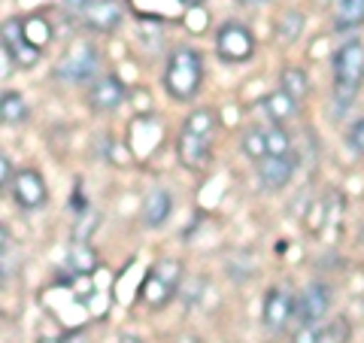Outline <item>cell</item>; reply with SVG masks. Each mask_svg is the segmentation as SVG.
<instances>
[{
	"instance_id": "obj_1",
	"label": "cell",
	"mask_w": 364,
	"mask_h": 343,
	"mask_svg": "<svg viewBox=\"0 0 364 343\" xmlns=\"http://www.w3.org/2000/svg\"><path fill=\"white\" fill-rule=\"evenodd\" d=\"M203 83V61L195 49L179 46L170 52L167 67H164V88L173 100H191L198 95V88Z\"/></svg>"
},
{
	"instance_id": "obj_2",
	"label": "cell",
	"mask_w": 364,
	"mask_h": 343,
	"mask_svg": "<svg viewBox=\"0 0 364 343\" xmlns=\"http://www.w3.org/2000/svg\"><path fill=\"white\" fill-rule=\"evenodd\" d=\"M334 95L340 104H352L364 83V43L349 40L334 52Z\"/></svg>"
},
{
	"instance_id": "obj_3",
	"label": "cell",
	"mask_w": 364,
	"mask_h": 343,
	"mask_svg": "<svg viewBox=\"0 0 364 343\" xmlns=\"http://www.w3.org/2000/svg\"><path fill=\"white\" fill-rule=\"evenodd\" d=\"M215 52H219V58L228 61V64H243L255 55V37L252 31L240 21H225L215 33Z\"/></svg>"
},
{
	"instance_id": "obj_4",
	"label": "cell",
	"mask_w": 364,
	"mask_h": 343,
	"mask_svg": "<svg viewBox=\"0 0 364 343\" xmlns=\"http://www.w3.org/2000/svg\"><path fill=\"white\" fill-rule=\"evenodd\" d=\"M46 198H49V189H46V179L40 176V170L25 167L13 176V201L18 204V207L37 210L46 204Z\"/></svg>"
},
{
	"instance_id": "obj_5",
	"label": "cell",
	"mask_w": 364,
	"mask_h": 343,
	"mask_svg": "<svg viewBox=\"0 0 364 343\" xmlns=\"http://www.w3.org/2000/svg\"><path fill=\"white\" fill-rule=\"evenodd\" d=\"M95 70H97V55H95V49L91 46H73L70 52L61 58V64H58V73L61 79H70V83H82V79H91L95 76Z\"/></svg>"
},
{
	"instance_id": "obj_6",
	"label": "cell",
	"mask_w": 364,
	"mask_h": 343,
	"mask_svg": "<svg viewBox=\"0 0 364 343\" xmlns=\"http://www.w3.org/2000/svg\"><path fill=\"white\" fill-rule=\"evenodd\" d=\"M328 307H331V289L322 283L306 285L301 301H298V319L301 325H318L328 316Z\"/></svg>"
},
{
	"instance_id": "obj_7",
	"label": "cell",
	"mask_w": 364,
	"mask_h": 343,
	"mask_svg": "<svg viewBox=\"0 0 364 343\" xmlns=\"http://www.w3.org/2000/svg\"><path fill=\"white\" fill-rule=\"evenodd\" d=\"M4 49L13 55V61L18 64V67H33L40 61V49H33V46L28 43V37H25V25L21 21H16V19H9L6 25H4Z\"/></svg>"
},
{
	"instance_id": "obj_8",
	"label": "cell",
	"mask_w": 364,
	"mask_h": 343,
	"mask_svg": "<svg viewBox=\"0 0 364 343\" xmlns=\"http://www.w3.org/2000/svg\"><path fill=\"white\" fill-rule=\"evenodd\" d=\"M124 6L122 0H88V6L82 9V19L91 31H116L122 25Z\"/></svg>"
},
{
	"instance_id": "obj_9",
	"label": "cell",
	"mask_w": 364,
	"mask_h": 343,
	"mask_svg": "<svg viewBox=\"0 0 364 343\" xmlns=\"http://www.w3.org/2000/svg\"><path fill=\"white\" fill-rule=\"evenodd\" d=\"M122 100H124V85H122V79L112 73L95 79V85L88 88V107L97 112H112Z\"/></svg>"
},
{
	"instance_id": "obj_10",
	"label": "cell",
	"mask_w": 364,
	"mask_h": 343,
	"mask_svg": "<svg viewBox=\"0 0 364 343\" xmlns=\"http://www.w3.org/2000/svg\"><path fill=\"white\" fill-rule=\"evenodd\" d=\"M261 313H264V325L270 331H282L289 325V319L294 313V298L289 289H270L264 295V307H261Z\"/></svg>"
},
{
	"instance_id": "obj_11",
	"label": "cell",
	"mask_w": 364,
	"mask_h": 343,
	"mask_svg": "<svg viewBox=\"0 0 364 343\" xmlns=\"http://www.w3.org/2000/svg\"><path fill=\"white\" fill-rule=\"evenodd\" d=\"M210 140L213 137H198V134H188L182 131L179 140H176V152H179V162L186 170H203L210 162Z\"/></svg>"
},
{
	"instance_id": "obj_12",
	"label": "cell",
	"mask_w": 364,
	"mask_h": 343,
	"mask_svg": "<svg viewBox=\"0 0 364 343\" xmlns=\"http://www.w3.org/2000/svg\"><path fill=\"white\" fill-rule=\"evenodd\" d=\"M291 174H294V164L289 155H267L264 162H258V179H261V186L270 191L286 189Z\"/></svg>"
},
{
	"instance_id": "obj_13",
	"label": "cell",
	"mask_w": 364,
	"mask_h": 343,
	"mask_svg": "<svg viewBox=\"0 0 364 343\" xmlns=\"http://www.w3.org/2000/svg\"><path fill=\"white\" fill-rule=\"evenodd\" d=\"M179 289V285H173L170 280H164L161 273L149 270L146 273V280L140 283V301L149 307V310H161V307L173 298V292Z\"/></svg>"
},
{
	"instance_id": "obj_14",
	"label": "cell",
	"mask_w": 364,
	"mask_h": 343,
	"mask_svg": "<svg viewBox=\"0 0 364 343\" xmlns=\"http://www.w3.org/2000/svg\"><path fill=\"white\" fill-rule=\"evenodd\" d=\"M170 210H173V201H170V194L164 189H155V191L146 194L143 210H140V219H143L146 228H161L170 219Z\"/></svg>"
},
{
	"instance_id": "obj_15",
	"label": "cell",
	"mask_w": 364,
	"mask_h": 343,
	"mask_svg": "<svg viewBox=\"0 0 364 343\" xmlns=\"http://www.w3.org/2000/svg\"><path fill=\"white\" fill-rule=\"evenodd\" d=\"M261 107H264V112L270 116V122H286L294 116V110H298V100H294L289 91H273V95H267L264 100H261Z\"/></svg>"
},
{
	"instance_id": "obj_16",
	"label": "cell",
	"mask_w": 364,
	"mask_h": 343,
	"mask_svg": "<svg viewBox=\"0 0 364 343\" xmlns=\"http://www.w3.org/2000/svg\"><path fill=\"white\" fill-rule=\"evenodd\" d=\"M0 119H4V125H21L28 119V104L18 91H4V97H0Z\"/></svg>"
},
{
	"instance_id": "obj_17",
	"label": "cell",
	"mask_w": 364,
	"mask_h": 343,
	"mask_svg": "<svg viewBox=\"0 0 364 343\" xmlns=\"http://www.w3.org/2000/svg\"><path fill=\"white\" fill-rule=\"evenodd\" d=\"M279 88L289 91L294 100H304L306 91H310V79H306V70H301V67H286V70H282V79H279Z\"/></svg>"
},
{
	"instance_id": "obj_18",
	"label": "cell",
	"mask_w": 364,
	"mask_h": 343,
	"mask_svg": "<svg viewBox=\"0 0 364 343\" xmlns=\"http://www.w3.org/2000/svg\"><path fill=\"white\" fill-rule=\"evenodd\" d=\"M301 31H304V13L289 9V13L279 16V21H277V40L279 43H294L301 37Z\"/></svg>"
},
{
	"instance_id": "obj_19",
	"label": "cell",
	"mask_w": 364,
	"mask_h": 343,
	"mask_svg": "<svg viewBox=\"0 0 364 343\" xmlns=\"http://www.w3.org/2000/svg\"><path fill=\"white\" fill-rule=\"evenodd\" d=\"M364 21V0H340L337 4V28H358Z\"/></svg>"
},
{
	"instance_id": "obj_20",
	"label": "cell",
	"mask_w": 364,
	"mask_h": 343,
	"mask_svg": "<svg viewBox=\"0 0 364 343\" xmlns=\"http://www.w3.org/2000/svg\"><path fill=\"white\" fill-rule=\"evenodd\" d=\"M215 125H219V119H215L213 110H195V112H191V116L186 119V125H182V131L198 134V137H213Z\"/></svg>"
},
{
	"instance_id": "obj_21",
	"label": "cell",
	"mask_w": 364,
	"mask_h": 343,
	"mask_svg": "<svg viewBox=\"0 0 364 343\" xmlns=\"http://www.w3.org/2000/svg\"><path fill=\"white\" fill-rule=\"evenodd\" d=\"M67 268H73L76 273H91V270L97 268L95 249H91L88 243H73L70 255H67Z\"/></svg>"
},
{
	"instance_id": "obj_22",
	"label": "cell",
	"mask_w": 364,
	"mask_h": 343,
	"mask_svg": "<svg viewBox=\"0 0 364 343\" xmlns=\"http://www.w3.org/2000/svg\"><path fill=\"white\" fill-rule=\"evenodd\" d=\"M25 25V37H28V43L33 46V49H46L49 46V40H52V28H49V21L46 19H40V16H33V19H28V21H21Z\"/></svg>"
},
{
	"instance_id": "obj_23",
	"label": "cell",
	"mask_w": 364,
	"mask_h": 343,
	"mask_svg": "<svg viewBox=\"0 0 364 343\" xmlns=\"http://www.w3.org/2000/svg\"><path fill=\"white\" fill-rule=\"evenodd\" d=\"M243 152H246V158H252L255 164L264 162V158L270 155V152H267V134L258 131V128L246 131V134H243Z\"/></svg>"
},
{
	"instance_id": "obj_24",
	"label": "cell",
	"mask_w": 364,
	"mask_h": 343,
	"mask_svg": "<svg viewBox=\"0 0 364 343\" xmlns=\"http://www.w3.org/2000/svg\"><path fill=\"white\" fill-rule=\"evenodd\" d=\"M264 134H267V152L270 155H289L291 140H289V134L282 131L279 125H273V128H267Z\"/></svg>"
},
{
	"instance_id": "obj_25",
	"label": "cell",
	"mask_w": 364,
	"mask_h": 343,
	"mask_svg": "<svg viewBox=\"0 0 364 343\" xmlns=\"http://www.w3.org/2000/svg\"><path fill=\"white\" fill-rule=\"evenodd\" d=\"M349 340V319L337 316L334 322H328V328L322 331V343H346Z\"/></svg>"
},
{
	"instance_id": "obj_26",
	"label": "cell",
	"mask_w": 364,
	"mask_h": 343,
	"mask_svg": "<svg viewBox=\"0 0 364 343\" xmlns=\"http://www.w3.org/2000/svg\"><path fill=\"white\" fill-rule=\"evenodd\" d=\"M349 146L355 152L364 155V119H358L355 125H352V131H349Z\"/></svg>"
},
{
	"instance_id": "obj_27",
	"label": "cell",
	"mask_w": 364,
	"mask_h": 343,
	"mask_svg": "<svg viewBox=\"0 0 364 343\" xmlns=\"http://www.w3.org/2000/svg\"><path fill=\"white\" fill-rule=\"evenodd\" d=\"M291 343H322V334L313 328V325H301V331L294 334V340Z\"/></svg>"
},
{
	"instance_id": "obj_28",
	"label": "cell",
	"mask_w": 364,
	"mask_h": 343,
	"mask_svg": "<svg viewBox=\"0 0 364 343\" xmlns=\"http://www.w3.org/2000/svg\"><path fill=\"white\" fill-rule=\"evenodd\" d=\"M0 182H4V186H9V158H6V155L0 158Z\"/></svg>"
},
{
	"instance_id": "obj_29",
	"label": "cell",
	"mask_w": 364,
	"mask_h": 343,
	"mask_svg": "<svg viewBox=\"0 0 364 343\" xmlns=\"http://www.w3.org/2000/svg\"><path fill=\"white\" fill-rule=\"evenodd\" d=\"M61 340L64 343H85V334H82V331H70V334H64Z\"/></svg>"
},
{
	"instance_id": "obj_30",
	"label": "cell",
	"mask_w": 364,
	"mask_h": 343,
	"mask_svg": "<svg viewBox=\"0 0 364 343\" xmlns=\"http://www.w3.org/2000/svg\"><path fill=\"white\" fill-rule=\"evenodd\" d=\"M64 6H70V9H85L88 0H64Z\"/></svg>"
},
{
	"instance_id": "obj_31",
	"label": "cell",
	"mask_w": 364,
	"mask_h": 343,
	"mask_svg": "<svg viewBox=\"0 0 364 343\" xmlns=\"http://www.w3.org/2000/svg\"><path fill=\"white\" fill-rule=\"evenodd\" d=\"M179 4H182V6H188V9H200L203 0H179Z\"/></svg>"
},
{
	"instance_id": "obj_32",
	"label": "cell",
	"mask_w": 364,
	"mask_h": 343,
	"mask_svg": "<svg viewBox=\"0 0 364 343\" xmlns=\"http://www.w3.org/2000/svg\"><path fill=\"white\" fill-rule=\"evenodd\" d=\"M119 343H143V340H140V337H131V334H124Z\"/></svg>"
},
{
	"instance_id": "obj_33",
	"label": "cell",
	"mask_w": 364,
	"mask_h": 343,
	"mask_svg": "<svg viewBox=\"0 0 364 343\" xmlns=\"http://www.w3.org/2000/svg\"><path fill=\"white\" fill-rule=\"evenodd\" d=\"M37 343H64V340L61 337H40Z\"/></svg>"
},
{
	"instance_id": "obj_34",
	"label": "cell",
	"mask_w": 364,
	"mask_h": 343,
	"mask_svg": "<svg viewBox=\"0 0 364 343\" xmlns=\"http://www.w3.org/2000/svg\"><path fill=\"white\" fill-rule=\"evenodd\" d=\"M240 4H267V0H240Z\"/></svg>"
}]
</instances>
